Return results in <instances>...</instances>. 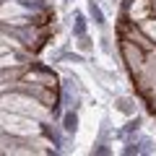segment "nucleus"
Here are the masks:
<instances>
[{
	"mask_svg": "<svg viewBox=\"0 0 156 156\" xmlns=\"http://www.w3.org/2000/svg\"><path fill=\"white\" fill-rule=\"evenodd\" d=\"M0 128L8 130L13 135H21V138H34V135H42V122L34 120V117L18 115V112H8L0 109Z\"/></svg>",
	"mask_w": 156,
	"mask_h": 156,
	"instance_id": "nucleus-2",
	"label": "nucleus"
},
{
	"mask_svg": "<svg viewBox=\"0 0 156 156\" xmlns=\"http://www.w3.org/2000/svg\"><path fill=\"white\" fill-rule=\"evenodd\" d=\"M62 130H65V135H73L78 130V109H65V115H62Z\"/></svg>",
	"mask_w": 156,
	"mask_h": 156,
	"instance_id": "nucleus-9",
	"label": "nucleus"
},
{
	"mask_svg": "<svg viewBox=\"0 0 156 156\" xmlns=\"http://www.w3.org/2000/svg\"><path fill=\"white\" fill-rule=\"evenodd\" d=\"M117 42H120V57H122V62L128 65L130 76L135 78V76L140 73V68H143V62H146V55H148V52H146L140 44L130 42V39H122V37H117Z\"/></svg>",
	"mask_w": 156,
	"mask_h": 156,
	"instance_id": "nucleus-3",
	"label": "nucleus"
},
{
	"mask_svg": "<svg viewBox=\"0 0 156 156\" xmlns=\"http://www.w3.org/2000/svg\"><path fill=\"white\" fill-rule=\"evenodd\" d=\"M83 34H89V16L76 13V16H73V39L83 37Z\"/></svg>",
	"mask_w": 156,
	"mask_h": 156,
	"instance_id": "nucleus-10",
	"label": "nucleus"
},
{
	"mask_svg": "<svg viewBox=\"0 0 156 156\" xmlns=\"http://www.w3.org/2000/svg\"><path fill=\"white\" fill-rule=\"evenodd\" d=\"M146 99H148V104H151V109L156 112V91H151V94L146 96Z\"/></svg>",
	"mask_w": 156,
	"mask_h": 156,
	"instance_id": "nucleus-14",
	"label": "nucleus"
},
{
	"mask_svg": "<svg viewBox=\"0 0 156 156\" xmlns=\"http://www.w3.org/2000/svg\"><path fill=\"white\" fill-rule=\"evenodd\" d=\"M154 16L151 0H122V18L130 23H143L146 18Z\"/></svg>",
	"mask_w": 156,
	"mask_h": 156,
	"instance_id": "nucleus-5",
	"label": "nucleus"
},
{
	"mask_svg": "<svg viewBox=\"0 0 156 156\" xmlns=\"http://www.w3.org/2000/svg\"><path fill=\"white\" fill-rule=\"evenodd\" d=\"M23 70H26V68H0V91L11 89V86L16 83V78H21Z\"/></svg>",
	"mask_w": 156,
	"mask_h": 156,
	"instance_id": "nucleus-8",
	"label": "nucleus"
},
{
	"mask_svg": "<svg viewBox=\"0 0 156 156\" xmlns=\"http://www.w3.org/2000/svg\"><path fill=\"white\" fill-rule=\"evenodd\" d=\"M138 26L143 29V34L151 39V42H154V44H156V16L146 18V21H143V23H138Z\"/></svg>",
	"mask_w": 156,
	"mask_h": 156,
	"instance_id": "nucleus-11",
	"label": "nucleus"
},
{
	"mask_svg": "<svg viewBox=\"0 0 156 156\" xmlns=\"http://www.w3.org/2000/svg\"><path fill=\"white\" fill-rule=\"evenodd\" d=\"M65 3H73V0H65Z\"/></svg>",
	"mask_w": 156,
	"mask_h": 156,
	"instance_id": "nucleus-17",
	"label": "nucleus"
},
{
	"mask_svg": "<svg viewBox=\"0 0 156 156\" xmlns=\"http://www.w3.org/2000/svg\"><path fill=\"white\" fill-rule=\"evenodd\" d=\"M0 109H8V112H18V115L34 117V120H39V122L52 120V109H50V107H44L39 99H34V96L18 91L16 86L0 91Z\"/></svg>",
	"mask_w": 156,
	"mask_h": 156,
	"instance_id": "nucleus-1",
	"label": "nucleus"
},
{
	"mask_svg": "<svg viewBox=\"0 0 156 156\" xmlns=\"http://www.w3.org/2000/svg\"><path fill=\"white\" fill-rule=\"evenodd\" d=\"M76 47H78V52H81V55H89V52L94 50V42H91L89 34H83V37H76Z\"/></svg>",
	"mask_w": 156,
	"mask_h": 156,
	"instance_id": "nucleus-12",
	"label": "nucleus"
},
{
	"mask_svg": "<svg viewBox=\"0 0 156 156\" xmlns=\"http://www.w3.org/2000/svg\"><path fill=\"white\" fill-rule=\"evenodd\" d=\"M135 83H138V91L143 96H148L151 91H156V50H151L146 55V62L140 68V73L135 76Z\"/></svg>",
	"mask_w": 156,
	"mask_h": 156,
	"instance_id": "nucleus-4",
	"label": "nucleus"
},
{
	"mask_svg": "<svg viewBox=\"0 0 156 156\" xmlns=\"http://www.w3.org/2000/svg\"><path fill=\"white\" fill-rule=\"evenodd\" d=\"M86 16H89V21H94V26H99V29L107 26V18H104L99 0H86Z\"/></svg>",
	"mask_w": 156,
	"mask_h": 156,
	"instance_id": "nucleus-7",
	"label": "nucleus"
},
{
	"mask_svg": "<svg viewBox=\"0 0 156 156\" xmlns=\"http://www.w3.org/2000/svg\"><path fill=\"white\" fill-rule=\"evenodd\" d=\"M117 109L122 112V115H135L133 99H128V96H120V99H117Z\"/></svg>",
	"mask_w": 156,
	"mask_h": 156,
	"instance_id": "nucleus-13",
	"label": "nucleus"
},
{
	"mask_svg": "<svg viewBox=\"0 0 156 156\" xmlns=\"http://www.w3.org/2000/svg\"><path fill=\"white\" fill-rule=\"evenodd\" d=\"M8 50H11V47H8V44H3V42H0V55H5Z\"/></svg>",
	"mask_w": 156,
	"mask_h": 156,
	"instance_id": "nucleus-15",
	"label": "nucleus"
},
{
	"mask_svg": "<svg viewBox=\"0 0 156 156\" xmlns=\"http://www.w3.org/2000/svg\"><path fill=\"white\" fill-rule=\"evenodd\" d=\"M151 5H154V16H156V0H151Z\"/></svg>",
	"mask_w": 156,
	"mask_h": 156,
	"instance_id": "nucleus-16",
	"label": "nucleus"
},
{
	"mask_svg": "<svg viewBox=\"0 0 156 156\" xmlns=\"http://www.w3.org/2000/svg\"><path fill=\"white\" fill-rule=\"evenodd\" d=\"M21 78L34 81V83H42V86H55V89H60V78H57L47 65H29L26 70L21 73Z\"/></svg>",
	"mask_w": 156,
	"mask_h": 156,
	"instance_id": "nucleus-6",
	"label": "nucleus"
}]
</instances>
